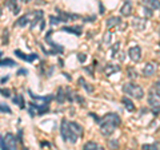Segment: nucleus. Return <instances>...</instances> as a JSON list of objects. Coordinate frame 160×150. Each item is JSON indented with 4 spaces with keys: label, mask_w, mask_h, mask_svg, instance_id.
I'll use <instances>...</instances> for the list:
<instances>
[{
    "label": "nucleus",
    "mask_w": 160,
    "mask_h": 150,
    "mask_svg": "<svg viewBox=\"0 0 160 150\" xmlns=\"http://www.w3.org/2000/svg\"><path fill=\"white\" fill-rule=\"evenodd\" d=\"M60 136H62L63 141L75 143L79 137L83 136V127L76 122L63 119L62 125H60Z\"/></svg>",
    "instance_id": "nucleus-1"
},
{
    "label": "nucleus",
    "mask_w": 160,
    "mask_h": 150,
    "mask_svg": "<svg viewBox=\"0 0 160 150\" xmlns=\"http://www.w3.org/2000/svg\"><path fill=\"white\" fill-rule=\"evenodd\" d=\"M120 122L122 121H120V117L118 114H115V113L106 114V115L102 118V122H100V133L106 137L111 136L115 131V129L120 125Z\"/></svg>",
    "instance_id": "nucleus-2"
},
{
    "label": "nucleus",
    "mask_w": 160,
    "mask_h": 150,
    "mask_svg": "<svg viewBox=\"0 0 160 150\" xmlns=\"http://www.w3.org/2000/svg\"><path fill=\"white\" fill-rule=\"evenodd\" d=\"M0 146H2V150H16L18 138L12 133H7L6 136H0Z\"/></svg>",
    "instance_id": "nucleus-3"
},
{
    "label": "nucleus",
    "mask_w": 160,
    "mask_h": 150,
    "mask_svg": "<svg viewBox=\"0 0 160 150\" xmlns=\"http://www.w3.org/2000/svg\"><path fill=\"white\" fill-rule=\"evenodd\" d=\"M123 91L126 93V94H128V95L136 98V99H142L144 97L143 88L140 87L139 84L133 83V82H128V83L124 84V86H123Z\"/></svg>",
    "instance_id": "nucleus-4"
},
{
    "label": "nucleus",
    "mask_w": 160,
    "mask_h": 150,
    "mask_svg": "<svg viewBox=\"0 0 160 150\" xmlns=\"http://www.w3.org/2000/svg\"><path fill=\"white\" fill-rule=\"evenodd\" d=\"M52 31H48L47 35H46V42L49 44V46L52 47V50H49V51H47L46 48H44L43 44H40V48L43 50V52L46 54V55H56V54H62L64 51V48L62 46H59V44H56L53 40H52Z\"/></svg>",
    "instance_id": "nucleus-5"
},
{
    "label": "nucleus",
    "mask_w": 160,
    "mask_h": 150,
    "mask_svg": "<svg viewBox=\"0 0 160 150\" xmlns=\"http://www.w3.org/2000/svg\"><path fill=\"white\" fill-rule=\"evenodd\" d=\"M28 114L31 117H35V115H43L49 111V107L48 104L46 103H35V102H29L28 103Z\"/></svg>",
    "instance_id": "nucleus-6"
},
{
    "label": "nucleus",
    "mask_w": 160,
    "mask_h": 150,
    "mask_svg": "<svg viewBox=\"0 0 160 150\" xmlns=\"http://www.w3.org/2000/svg\"><path fill=\"white\" fill-rule=\"evenodd\" d=\"M148 103L152 106V110H153L155 114L160 113V97L155 93L153 88H151V91L148 94Z\"/></svg>",
    "instance_id": "nucleus-7"
},
{
    "label": "nucleus",
    "mask_w": 160,
    "mask_h": 150,
    "mask_svg": "<svg viewBox=\"0 0 160 150\" xmlns=\"http://www.w3.org/2000/svg\"><path fill=\"white\" fill-rule=\"evenodd\" d=\"M13 54L16 55L18 58L22 59V61H26V62H29V63L33 62V61H36V59H39L38 54H29V55H27V54L22 52V51H20V50H15Z\"/></svg>",
    "instance_id": "nucleus-8"
},
{
    "label": "nucleus",
    "mask_w": 160,
    "mask_h": 150,
    "mask_svg": "<svg viewBox=\"0 0 160 150\" xmlns=\"http://www.w3.org/2000/svg\"><path fill=\"white\" fill-rule=\"evenodd\" d=\"M56 11H58V18L62 22H69V20H75V19H79L80 18V15L69 13V12H63V11H60L59 8H56Z\"/></svg>",
    "instance_id": "nucleus-9"
},
{
    "label": "nucleus",
    "mask_w": 160,
    "mask_h": 150,
    "mask_svg": "<svg viewBox=\"0 0 160 150\" xmlns=\"http://www.w3.org/2000/svg\"><path fill=\"white\" fill-rule=\"evenodd\" d=\"M128 55L133 62H139L140 59H142V48H140L139 46H133V47L129 48Z\"/></svg>",
    "instance_id": "nucleus-10"
},
{
    "label": "nucleus",
    "mask_w": 160,
    "mask_h": 150,
    "mask_svg": "<svg viewBox=\"0 0 160 150\" xmlns=\"http://www.w3.org/2000/svg\"><path fill=\"white\" fill-rule=\"evenodd\" d=\"M28 94L31 95V98L33 99V101H36V102H42V103H46V104H48L49 102L53 99V95H44V97H40V95H35V94L31 91V90H28Z\"/></svg>",
    "instance_id": "nucleus-11"
},
{
    "label": "nucleus",
    "mask_w": 160,
    "mask_h": 150,
    "mask_svg": "<svg viewBox=\"0 0 160 150\" xmlns=\"http://www.w3.org/2000/svg\"><path fill=\"white\" fill-rule=\"evenodd\" d=\"M31 13H32V16H33V19L31 20V26H29V28L31 29H33L35 28V26L38 24V22H40L42 23L43 22V16H44V13H43V11H31Z\"/></svg>",
    "instance_id": "nucleus-12"
},
{
    "label": "nucleus",
    "mask_w": 160,
    "mask_h": 150,
    "mask_svg": "<svg viewBox=\"0 0 160 150\" xmlns=\"http://www.w3.org/2000/svg\"><path fill=\"white\" fill-rule=\"evenodd\" d=\"M131 23H132V27H133L135 29H144V28H146V19L133 18Z\"/></svg>",
    "instance_id": "nucleus-13"
},
{
    "label": "nucleus",
    "mask_w": 160,
    "mask_h": 150,
    "mask_svg": "<svg viewBox=\"0 0 160 150\" xmlns=\"http://www.w3.org/2000/svg\"><path fill=\"white\" fill-rule=\"evenodd\" d=\"M120 23H122V19H120L119 16H111V18H108L107 20H106V26L109 29V28H112V27L119 26Z\"/></svg>",
    "instance_id": "nucleus-14"
},
{
    "label": "nucleus",
    "mask_w": 160,
    "mask_h": 150,
    "mask_svg": "<svg viewBox=\"0 0 160 150\" xmlns=\"http://www.w3.org/2000/svg\"><path fill=\"white\" fill-rule=\"evenodd\" d=\"M27 23H29V12L28 13H24L23 16H20L16 22H15L13 26L15 27H24L27 26Z\"/></svg>",
    "instance_id": "nucleus-15"
},
{
    "label": "nucleus",
    "mask_w": 160,
    "mask_h": 150,
    "mask_svg": "<svg viewBox=\"0 0 160 150\" xmlns=\"http://www.w3.org/2000/svg\"><path fill=\"white\" fill-rule=\"evenodd\" d=\"M132 12V3L131 2H126L120 8V13L123 15V16H129Z\"/></svg>",
    "instance_id": "nucleus-16"
},
{
    "label": "nucleus",
    "mask_w": 160,
    "mask_h": 150,
    "mask_svg": "<svg viewBox=\"0 0 160 150\" xmlns=\"http://www.w3.org/2000/svg\"><path fill=\"white\" fill-rule=\"evenodd\" d=\"M155 68L156 67H155L153 63H147L143 68V75L144 77H152V75L155 74Z\"/></svg>",
    "instance_id": "nucleus-17"
},
{
    "label": "nucleus",
    "mask_w": 160,
    "mask_h": 150,
    "mask_svg": "<svg viewBox=\"0 0 160 150\" xmlns=\"http://www.w3.org/2000/svg\"><path fill=\"white\" fill-rule=\"evenodd\" d=\"M62 29H63V31H66V32H69V34L76 35V36H80V35H82V27H80V26H73V27H63Z\"/></svg>",
    "instance_id": "nucleus-18"
},
{
    "label": "nucleus",
    "mask_w": 160,
    "mask_h": 150,
    "mask_svg": "<svg viewBox=\"0 0 160 150\" xmlns=\"http://www.w3.org/2000/svg\"><path fill=\"white\" fill-rule=\"evenodd\" d=\"M144 7H148L149 9H159L160 8V2H156V0H147V2H143Z\"/></svg>",
    "instance_id": "nucleus-19"
},
{
    "label": "nucleus",
    "mask_w": 160,
    "mask_h": 150,
    "mask_svg": "<svg viewBox=\"0 0 160 150\" xmlns=\"http://www.w3.org/2000/svg\"><path fill=\"white\" fill-rule=\"evenodd\" d=\"M6 7L11 9V11H12L15 15L19 13V11H20V7L16 4V2H13V0H9V2H6Z\"/></svg>",
    "instance_id": "nucleus-20"
},
{
    "label": "nucleus",
    "mask_w": 160,
    "mask_h": 150,
    "mask_svg": "<svg viewBox=\"0 0 160 150\" xmlns=\"http://www.w3.org/2000/svg\"><path fill=\"white\" fill-rule=\"evenodd\" d=\"M56 101H58L59 103H63V102L67 101V99H66V88L59 87L58 94H56Z\"/></svg>",
    "instance_id": "nucleus-21"
},
{
    "label": "nucleus",
    "mask_w": 160,
    "mask_h": 150,
    "mask_svg": "<svg viewBox=\"0 0 160 150\" xmlns=\"http://www.w3.org/2000/svg\"><path fill=\"white\" fill-rule=\"evenodd\" d=\"M122 102H123L124 107H126V109L128 110V111H133V110H135V104H133V102H132L129 98L123 97V98H122Z\"/></svg>",
    "instance_id": "nucleus-22"
},
{
    "label": "nucleus",
    "mask_w": 160,
    "mask_h": 150,
    "mask_svg": "<svg viewBox=\"0 0 160 150\" xmlns=\"http://www.w3.org/2000/svg\"><path fill=\"white\" fill-rule=\"evenodd\" d=\"M119 66H115V64H107L106 67H104V74L106 75H111L113 72H118L119 71Z\"/></svg>",
    "instance_id": "nucleus-23"
},
{
    "label": "nucleus",
    "mask_w": 160,
    "mask_h": 150,
    "mask_svg": "<svg viewBox=\"0 0 160 150\" xmlns=\"http://www.w3.org/2000/svg\"><path fill=\"white\" fill-rule=\"evenodd\" d=\"M12 102L15 103V104H18V106L20 107V109H26V103H24V98H23V95H16L15 98H12Z\"/></svg>",
    "instance_id": "nucleus-24"
},
{
    "label": "nucleus",
    "mask_w": 160,
    "mask_h": 150,
    "mask_svg": "<svg viewBox=\"0 0 160 150\" xmlns=\"http://www.w3.org/2000/svg\"><path fill=\"white\" fill-rule=\"evenodd\" d=\"M79 84H80V86H83L84 87V90H86V91L87 93H89V94H91L92 91H93V86H89V84L86 82V79H84V78H79Z\"/></svg>",
    "instance_id": "nucleus-25"
},
{
    "label": "nucleus",
    "mask_w": 160,
    "mask_h": 150,
    "mask_svg": "<svg viewBox=\"0 0 160 150\" xmlns=\"http://www.w3.org/2000/svg\"><path fill=\"white\" fill-rule=\"evenodd\" d=\"M13 66H16V63H15L12 59H0V67H13Z\"/></svg>",
    "instance_id": "nucleus-26"
},
{
    "label": "nucleus",
    "mask_w": 160,
    "mask_h": 150,
    "mask_svg": "<svg viewBox=\"0 0 160 150\" xmlns=\"http://www.w3.org/2000/svg\"><path fill=\"white\" fill-rule=\"evenodd\" d=\"M83 150H99V146H98V143L89 141V142H87V143L83 146Z\"/></svg>",
    "instance_id": "nucleus-27"
},
{
    "label": "nucleus",
    "mask_w": 160,
    "mask_h": 150,
    "mask_svg": "<svg viewBox=\"0 0 160 150\" xmlns=\"http://www.w3.org/2000/svg\"><path fill=\"white\" fill-rule=\"evenodd\" d=\"M0 113H7V114H11V113H12V110L9 109L8 104H6V103H0Z\"/></svg>",
    "instance_id": "nucleus-28"
},
{
    "label": "nucleus",
    "mask_w": 160,
    "mask_h": 150,
    "mask_svg": "<svg viewBox=\"0 0 160 150\" xmlns=\"http://www.w3.org/2000/svg\"><path fill=\"white\" fill-rule=\"evenodd\" d=\"M111 36H112V34L109 32V31H107L106 35H104V38H103L104 44H109V43H111Z\"/></svg>",
    "instance_id": "nucleus-29"
},
{
    "label": "nucleus",
    "mask_w": 160,
    "mask_h": 150,
    "mask_svg": "<svg viewBox=\"0 0 160 150\" xmlns=\"http://www.w3.org/2000/svg\"><path fill=\"white\" fill-rule=\"evenodd\" d=\"M72 95H73L72 91H71V90H69V88L67 87V88H66V99H67L68 102H73V98H72Z\"/></svg>",
    "instance_id": "nucleus-30"
},
{
    "label": "nucleus",
    "mask_w": 160,
    "mask_h": 150,
    "mask_svg": "<svg viewBox=\"0 0 160 150\" xmlns=\"http://www.w3.org/2000/svg\"><path fill=\"white\" fill-rule=\"evenodd\" d=\"M108 146L111 149H113V150H116L119 147V143H118L116 139H111V141H108Z\"/></svg>",
    "instance_id": "nucleus-31"
},
{
    "label": "nucleus",
    "mask_w": 160,
    "mask_h": 150,
    "mask_svg": "<svg viewBox=\"0 0 160 150\" xmlns=\"http://www.w3.org/2000/svg\"><path fill=\"white\" fill-rule=\"evenodd\" d=\"M143 150H158V146L155 143H151V145H143Z\"/></svg>",
    "instance_id": "nucleus-32"
},
{
    "label": "nucleus",
    "mask_w": 160,
    "mask_h": 150,
    "mask_svg": "<svg viewBox=\"0 0 160 150\" xmlns=\"http://www.w3.org/2000/svg\"><path fill=\"white\" fill-rule=\"evenodd\" d=\"M49 22H51L52 26H56V24L62 23V20H60L59 18H56V16H49Z\"/></svg>",
    "instance_id": "nucleus-33"
},
{
    "label": "nucleus",
    "mask_w": 160,
    "mask_h": 150,
    "mask_svg": "<svg viewBox=\"0 0 160 150\" xmlns=\"http://www.w3.org/2000/svg\"><path fill=\"white\" fill-rule=\"evenodd\" d=\"M152 88L155 90V93H156V94H158V95L160 97V81H158L156 83H155V84H153V86H152Z\"/></svg>",
    "instance_id": "nucleus-34"
},
{
    "label": "nucleus",
    "mask_w": 160,
    "mask_h": 150,
    "mask_svg": "<svg viewBox=\"0 0 160 150\" xmlns=\"http://www.w3.org/2000/svg\"><path fill=\"white\" fill-rule=\"evenodd\" d=\"M120 48V43L118 42V43H115V46H113V48L111 50V56H115V54H116V51Z\"/></svg>",
    "instance_id": "nucleus-35"
},
{
    "label": "nucleus",
    "mask_w": 160,
    "mask_h": 150,
    "mask_svg": "<svg viewBox=\"0 0 160 150\" xmlns=\"http://www.w3.org/2000/svg\"><path fill=\"white\" fill-rule=\"evenodd\" d=\"M0 94H2L3 97H7V98L11 97V91H9V90H3V88H0Z\"/></svg>",
    "instance_id": "nucleus-36"
},
{
    "label": "nucleus",
    "mask_w": 160,
    "mask_h": 150,
    "mask_svg": "<svg viewBox=\"0 0 160 150\" xmlns=\"http://www.w3.org/2000/svg\"><path fill=\"white\" fill-rule=\"evenodd\" d=\"M78 59H79V62L84 63V62L87 61V55H86V54H79V55H78Z\"/></svg>",
    "instance_id": "nucleus-37"
},
{
    "label": "nucleus",
    "mask_w": 160,
    "mask_h": 150,
    "mask_svg": "<svg viewBox=\"0 0 160 150\" xmlns=\"http://www.w3.org/2000/svg\"><path fill=\"white\" fill-rule=\"evenodd\" d=\"M144 15H146L147 18H151L152 16V9H149L148 7H144Z\"/></svg>",
    "instance_id": "nucleus-38"
},
{
    "label": "nucleus",
    "mask_w": 160,
    "mask_h": 150,
    "mask_svg": "<svg viewBox=\"0 0 160 150\" xmlns=\"http://www.w3.org/2000/svg\"><path fill=\"white\" fill-rule=\"evenodd\" d=\"M128 75H129V78H136V71L135 70H132V68H128Z\"/></svg>",
    "instance_id": "nucleus-39"
},
{
    "label": "nucleus",
    "mask_w": 160,
    "mask_h": 150,
    "mask_svg": "<svg viewBox=\"0 0 160 150\" xmlns=\"http://www.w3.org/2000/svg\"><path fill=\"white\" fill-rule=\"evenodd\" d=\"M75 101H78L79 103H84V99H83V97H80V95H78V94H75Z\"/></svg>",
    "instance_id": "nucleus-40"
},
{
    "label": "nucleus",
    "mask_w": 160,
    "mask_h": 150,
    "mask_svg": "<svg viewBox=\"0 0 160 150\" xmlns=\"http://www.w3.org/2000/svg\"><path fill=\"white\" fill-rule=\"evenodd\" d=\"M3 40L4 43L8 42V29H4V35H3Z\"/></svg>",
    "instance_id": "nucleus-41"
},
{
    "label": "nucleus",
    "mask_w": 160,
    "mask_h": 150,
    "mask_svg": "<svg viewBox=\"0 0 160 150\" xmlns=\"http://www.w3.org/2000/svg\"><path fill=\"white\" fill-rule=\"evenodd\" d=\"M28 74V71L26 68H20V70H18V75H27Z\"/></svg>",
    "instance_id": "nucleus-42"
},
{
    "label": "nucleus",
    "mask_w": 160,
    "mask_h": 150,
    "mask_svg": "<svg viewBox=\"0 0 160 150\" xmlns=\"http://www.w3.org/2000/svg\"><path fill=\"white\" fill-rule=\"evenodd\" d=\"M95 19H96V16H87V18H84L83 20H84V22H89V20L92 22V20H95Z\"/></svg>",
    "instance_id": "nucleus-43"
},
{
    "label": "nucleus",
    "mask_w": 160,
    "mask_h": 150,
    "mask_svg": "<svg viewBox=\"0 0 160 150\" xmlns=\"http://www.w3.org/2000/svg\"><path fill=\"white\" fill-rule=\"evenodd\" d=\"M8 79H9V75H6V77H4V78L0 79V83H6V82L8 81Z\"/></svg>",
    "instance_id": "nucleus-44"
},
{
    "label": "nucleus",
    "mask_w": 160,
    "mask_h": 150,
    "mask_svg": "<svg viewBox=\"0 0 160 150\" xmlns=\"http://www.w3.org/2000/svg\"><path fill=\"white\" fill-rule=\"evenodd\" d=\"M63 75H64V77H66V78L68 79V81H72V78H71V75H68V74H66V72H63Z\"/></svg>",
    "instance_id": "nucleus-45"
},
{
    "label": "nucleus",
    "mask_w": 160,
    "mask_h": 150,
    "mask_svg": "<svg viewBox=\"0 0 160 150\" xmlns=\"http://www.w3.org/2000/svg\"><path fill=\"white\" fill-rule=\"evenodd\" d=\"M120 55H122V56H120V61L124 62V61H126V56H124V52H123V54H120Z\"/></svg>",
    "instance_id": "nucleus-46"
},
{
    "label": "nucleus",
    "mask_w": 160,
    "mask_h": 150,
    "mask_svg": "<svg viewBox=\"0 0 160 150\" xmlns=\"http://www.w3.org/2000/svg\"><path fill=\"white\" fill-rule=\"evenodd\" d=\"M44 27H46V23H44V22H42V24H40V29H43Z\"/></svg>",
    "instance_id": "nucleus-47"
},
{
    "label": "nucleus",
    "mask_w": 160,
    "mask_h": 150,
    "mask_svg": "<svg viewBox=\"0 0 160 150\" xmlns=\"http://www.w3.org/2000/svg\"><path fill=\"white\" fill-rule=\"evenodd\" d=\"M103 11H104V7L102 6V4H100V12H102V13H103Z\"/></svg>",
    "instance_id": "nucleus-48"
},
{
    "label": "nucleus",
    "mask_w": 160,
    "mask_h": 150,
    "mask_svg": "<svg viewBox=\"0 0 160 150\" xmlns=\"http://www.w3.org/2000/svg\"><path fill=\"white\" fill-rule=\"evenodd\" d=\"M3 15V8H2V6H0V16Z\"/></svg>",
    "instance_id": "nucleus-49"
},
{
    "label": "nucleus",
    "mask_w": 160,
    "mask_h": 150,
    "mask_svg": "<svg viewBox=\"0 0 160 150\" xmlns=\"http://www.w3.org/2000/svg\"><path fill=\"white\" fill-rule=\"evenodd\" d=\"M2 55H3V52H2V50H0V58H2Z\"/></svg>",
    "instance_id": "nucleus-50"
},
{
    "label": "nucleus",
    "mask_w": 160,
    "mask_h": 150,
    "mask_svg": "<svg viewBox=\"0 0 160 150\" xmlns=\"http://www.w3.org/2000/svg\"><path fill=\"white\" fill-rule=\"evenodd\" d=\"M23 150H28V149L27 147H23Z\"/></svg>",
    "instance_id": "nucleus-51"
},
{
    "label": "nucleus",
    "mask_w": 160,
    "mask_h": 150,
    "mask_svg": "<svg viewBox=\"0 0 160 150\" xmlns=\"http://www.w3.org/2000/svg\"><path fill=\"white\" fill-rule=\"evenodd\" d=\"M99 150H104V149L103 147H99Z\"/></svg>",
    "instance_id": "nucleus-52"
},
{
    "label": "nucleus",
    "mask_w": 160,
    "mask_h": 150,
    "mask_svg": "<svg viewBox=\"0 0 160 150\" xmlns=\"http://www.w3.org/2000/svg\"><path fill=\"white\" fill-rule=\"evenodd\" d=\"M159 46H160V43H159Z\"/></svg>",
    "instance_id": "nucleus-53"
}]
</instances>
